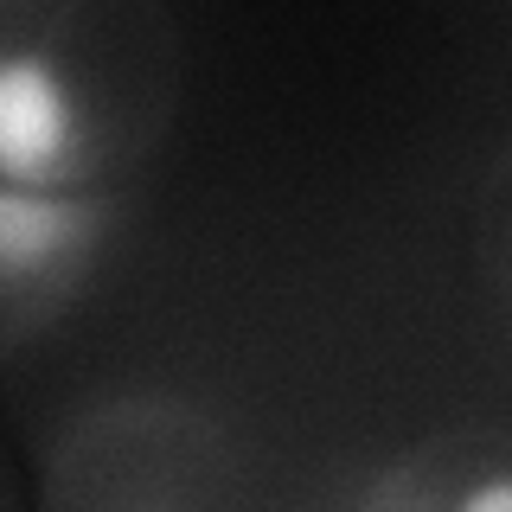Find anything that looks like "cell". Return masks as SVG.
<instances>
[{"mask_svg":"<svg viewBox=\"0 0 512 512\" xmlns=\"http://www.w3.org/2000/svg\"><path fill=\"white\" fill-rule=\"evenodd\" d=\"M84 148V96L45 52H0V180L71 186Z\"/></svg>","mask_w":512,"mask_h":512,"instance_id":"obj_1","label":"cell"},{"mask_svg":"<svg viewBox=\"0 0 512 512\" xmlns=\"http://www.w3.org/2000/svg\"><path fill=\"white\" fill-rule=\"evenodd\" d=\"M103 205L71 186H20L0 180V295L71 276L96 250Z\"/></svg>","mask_w":512,"mask_h":512,"instance_id":"obj_2","label":"cell"},{"mask_svg":"<svg viewBox=\"0 0 512 512\" xmlns=\"http://www.w3.org/2000/svg\"><path fill=\"white\" fill-rule=\"evenodd\" d=\"M461 512H512V474H493V480L461 487Z\"/></svg>","mask_w":512,"mask_h":512,"instance_id":"obj_3","label":"cell"}]
</instances>
